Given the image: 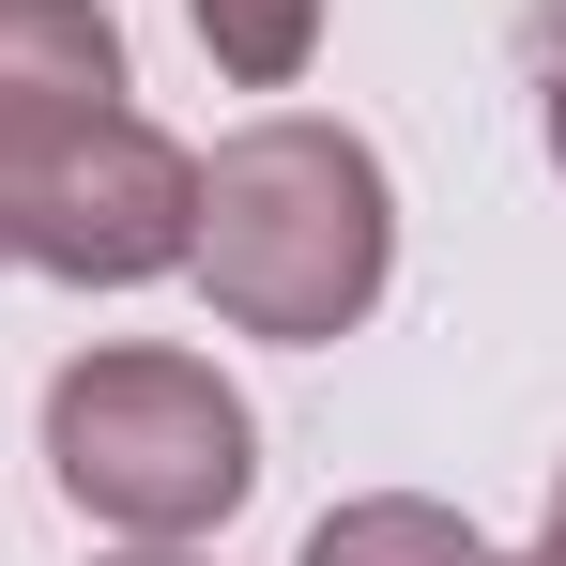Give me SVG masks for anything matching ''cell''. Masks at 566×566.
I'll list each match as a JSON object with an SVG mask.
<instances>
[{
  "label": "cell",
  "mask_w": 566,
  "mask_h": 566,
  "mask_svg": "<svg viewBox=\"0 0 566 566\" xmlns=\"http://www.w3.org/2000/svg\"><path fill=\"white\" fill-rule=\"evenodd\" d=\"M199 291L230 337H276V353H322L353 337L398 276V185L353 123L322 107H261L199 154Z\"/></svg>",
  "instance_id": "1"
},
{
  "label": "cell",
  "mask_w": 566,
  "mask_h": 566,
  "mask_svg": "<svg viewBox=\"0 0 566 566\" xmlns=\"http://www.w3.org/2000/svg\"><path fill=\"white\" fill-rule=\"evenodd\" d=\"M46 474L123 552H199L261 490V413H245V382L214 368V353L107 337V353H77V368L46 382Z\"/></svg>",
  "instance_id": "2"
},
{
  "label": "cell",
  "mask_w": 566,
  "mask_h": 566,
  "mask_svg": "<svg viewBox=\"0 0 566 566\" xmlns=\"http://www.w3.org/2000/svg\"><path fill=\"white\" fill-rule=\"evenodd\" d=\"M199 261V154L154 107H93L15 154V276L62 291H154Z\"/></svg>",
  "instance_id": "3"
},
{
  "label": "cell",
  "mask_w": 566,
  "mask_h": 566,
  "mask_svg": "<svg viewBox=\"0 0 566 566\" xmlns=\"http://www.w3.org/2000/svg\"><path fill=\"white\" fill-rule=\"evenodd\" d=\"M123 15L107 0H0V154H31V138H62V123H93L123 107Z\"/></svg>",
  "instance_id": "4"
},
{
  "label": "cell",
  "mask_w": 566,
  "mask_h": 566,
  "mask_svg": "<svg viewBox=\"0 0 566 566\" xmlns=\"http://www.w3.org/2000/svg\"><path fill=\"white\" fill-rule=\"evenodd\" d=\"M306 566H490V536H474L460 505H429V490H353L306 536Z\"/></svg>",
  "instance_id": "5"
},
{
  "label": "cell",
  "mask_w": 566,
  "mask_h": 566,
  "mask_svg": "<svg viewBox=\"0 0 566 566\" xmlns=\"http://www.w3.org/2000/svg\"><path fill=\"white\" fill-rule=\"evenodd\" d=\"M185 31L230 93H291L322 62V0H185Z\"/></svg>",
  "instance_id": "6"
},
{
  "label": "cell",
  "mask_w": 566,
  "mask_h": 566,
  "mask_svg": "<svg viewBox=\"0 0 566 566\" xmlns=\"http://www.w3.org/2000/svg\"><path fill=\"white\" fill-rule=\"evenodd\" d=\"M521 77H536V138H552V169H566V0L521 15Z\"/></svg>",
  "instance_id": "7"
},
{
  "label": "cell",
  "mask_w": 566,
  "mask_h": 566,
  "mask_svg": "<svg viewBox=\"0 0 566 566\" xmlns=\"http://www.w3.org/2000/svg\"><path fill=\"white\" fill-rule=\"evenodd\" d=\"M0 276H15V154H0Z\"/></svg>",
  "instance_id": "8"
},
{
  "label": "cell",
  "mask_w": 566,
  "mask_h": 566,
  "mask_svg": "<svg viewBox=\"0 0 566 566\" xmlns=\"http://www.w3.org/2000/svg\"><path fill=\"white\" fill-rule=\"evenodd\" d=\"M490 566H566V536H536V552H490Z\"/></svg>",
  "instance_id": "9"
},
{
  "label": "cell",
  "mask_w": 566,
  "mask_h": 566,
  "mask_svg": "<svg viewBox=\"0 0 566 566\" xmlns=\"http://www.w3.org/2000/svg\"><path fill=\"white\" fill-rule=\"evenodd\" d=\"M107 566H199V552H107Z\"/></svg>",
  "instance_id": "10"
},
{
  "label": "cell",
  "mask_w": 566,
  "mask_h": 566,
  "mask_svg": "<svg viewBox=\"0 0 566 566\" xmlns=\"http://www.w3.org/2000/svg\"><path fill=\"white\" fill-rule=\"evenodd\" d=\"M552 536H566V474H552Z\"/></svg>",
  "instance_id": "11"
}]
</instances>
